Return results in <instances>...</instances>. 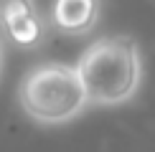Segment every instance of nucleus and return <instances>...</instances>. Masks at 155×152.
<instances>
[{
    "instance_id": "2",
    "label": "nucleus",
    "mask_w": 155,
    "mask_h": 152,
    "mask_svg": "<svg viewBox=\"0 0 155 152\" xmlns=\"http://www.w3.org/2000/svg\"><path fill=\"white\" fill-rule=\"evenodd\" d=\"M18 101L31 119L41 124H64L87 109L89 99L69 63H41L21 79Z\"/></svg>"
},
{
    "instance_id": "4",
    "label": "nucleus",
    "mask_w": 155,
    "mask_h": 152,
    "mask_svg": "<svg viewBox=\"0 0 155 152\" xmlns=\"http://www.w3.org/2000/svg\"><path fill=\"white\" fill-rule=\"evenodd\" d=\"M102 0H54L51 21L66 36H84L97 25Z\"/></svg>"
},
{
    "instance_id": "1",
    "label": "nucleus",
    "mask_w": 155,
    "mask_h": 152,
    "mask_svg": "<svg viewBox=\"0 0 155 152\" xmlns=\"http://www.w3.org/2000/svg\"><path fill=\"white\" fill-rule=\"evenodd\" d=\"M76 74L89 104L114 106L130 101L143 81V59L130 36H107L89 46L76 61Z\"/></svg>"
},
{
    "instance_id": "5",
    "label": "nucleus",
    "mask_w": 155,
    "mask_h": 152,
    "mask_svg": "<svg viewBox=\"0 0 155 152\" xmlns=\"http://www.w3.org/2000/svg\"><path fill=\"white\" fill-rule=\"evenodd\" d=\"M3 61H5V46H3V36H0V71H3Z\"/></svg>"
},
{
    "instance_id": "6",
    "label": "nucleus",
    "mask_w": 155,
    "mask_h": 152,
    "mask_svg": "<svg viewBox=\"0 0 155 152\" xmlns=\"http://www.w3.org/2000/svg\"><path fill=\"white\" fill-rule=\"evenodd\" d=\"M8 3H13V0H0V10H3V8H5Z\"/></svg>"
},
{
    "instance_id": "3",
    "label": "nucleus",
    "mask_w": 155,
    "mask_h": 152,
    "mask_svg": "<svg viewBox=\"0 0 155 152\" xmlns=\"http://www.w3.org/2000/svg\"><path fill=\"white\" fill-rule=\"evenodd\" d=\"M0 28L15 46L33 48L43 41V21L33 0H13L0 10Z\"/></svg>"
}]
</instances>
